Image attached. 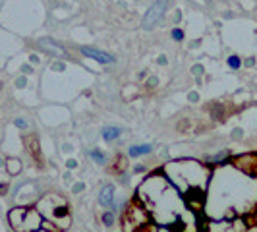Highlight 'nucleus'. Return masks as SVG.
Masks as SVG:
<instances>
[{"label": "nucleus", "instance_id": "nucleus-1", "mask_svg": "<svg viewBox=\"0 0 257 232\" xmlns=\"http://www.w3.org/2000/svg\"><path fill=\"white\" fill-rule=\"evenodd\" d=\"M209 174H211L209 168L197 161H178V163H170L165 167V176L174 188H178L184 193L205 190Z\"/></svg>", "mask_w": 257, "mask_h": 232}, {"label": "nucleus", "instance_id": "nucleus-2", "mask_svg": "<svg viewBox=\"0 0 257 232\" xmlns=\"http://www.w3.org/2000/svg\"><path fill=\"white\" fill-rule=\"evenodd\" d=\"M170 188H172V184H170V180H168L165 174H151V176H147L140 184V188H138V199L143 201L147 207L157 205L167 195V192Z\"/></svg>", "mask_w": 257, "mask_h": 232}, {"label": "nucleus", "instance_id": "nucleus-3", "mask_svg": "<svg viewBox=\"0 0 257 232\" xmlns=\"http://www.w3.org/2000/svg\"><path fill=\"white\" fill-rule=\"evenodd\" d=\"M170 4H172V0H155L153 4L149 6V10L145 12L142 20V27L145 31H151L155 27L159 26L163 20H165V16L167 12L170 10Z\"/></svg>", "mask_w": 257, "mask_h": 232}, {"label": "nucleus", "instance_id": "nucleus-4", "mask_svg": "<svg viewBox=\"0 0 257 232\" xmlns=\"http://www.w3.org/2000/svg\"><path fill=\"white\" fill-rule=\"evenodd\" d=\"M234 168H238L240 172H244L247 176L257 178V155L255 153H245L240 157H234L230 163Z\"/></svg>", "mask_w": 257, "mask_h": 232}, {"label": "nucleus", "instance_id": "nucleus-5", "mask_svg": "<svg viewBox=\"0 0 257 232\" xmlns=\"http://www.w3.org/2000/svg\"><path fill=\"white\" fill-rule=\"evenodd\" d=\"M79 52L85 56V58H91V60H95V62H99V64H114L116 58L114 54H110V52L103 51V49H97V47H91V45H81L79 47Z\"/></svg>", "mask_w": 257, "mask_h": 232}, {"label": "nucleus", "instance_id": "nucleus-6", "mask_svg": "<svg viewBox=\"0 0 257 232\" xmlns=\"http://www.w3.org/2000/svg\"><path fill=\"white\" fill-rule=\"evenodd\" d=\"M37 47L43 52H47V54L54 56V58H66V56H68V51H66V47H64V45H60L56 39H51V37L39 39Z\"/></svg>", "mask_w": 257, "mask_h": 232}, {"label": "nucleus", "instance_id": "nucleus-7", "mask_svg": "<svg viewBox=\"0 0 257 232\" xmlns=\"http://www.w3.org/2000/svg\"><path fill=\"white\" fill-rule=\"evenodd\" d=\"M43 222H45V217L41 215V211H39L37 207L35 209H27V215H26V220H24V224H22V232H37L39 228H43Z\"/></svg>", "mask_w": 257, "mask_h": 232}, {"label": "nucleus", "instance_id": "nucleus-8", "mask_svg": "<svg viewBox=\"0 0 257 232\" xmlns=\"http://www.w3.org/2000/svg\"><path fill=\"white\" fill-rule=\"evenodd\" d=\"M116 186L112 182H106L103 188H101V192H99V197H97V201H99V205L101 207H106V209H110V207L114 205L116 201Z\"/></svg>", "mask_w": 257, "mask_h": 232}, {"label": "nucleus", "instance_id": "nucleus-9", "mask_svg": "<svg viewBox=\"0 0 257 232\" xmlns=\"http://www.w3.org/2000/svg\"><path fill=\"white\" fill-rule=\"evenodd\" d=\"M27 209H29V207H14V209H10V213H8V222H10V226H12L16 232H22V224H24V220H26Z\"/></svg>", "mask_w": 257, "mask_h": 232}, {"label": "nucleus", "instance_id": "nucleus-10", "mask_svg": "<svg viewBox=\"0 0 257 232\" xmlns=\"http://www.w3.org/2000/svg\"><path fill=\"white\" fill-rule=\"evenodd\" d=\"M155 151L153 143H134L128 147V157L130 159H138V157H145Z\"/></svg>", "mask_w": 257, "mask_h": 232}, {"label": "nucleus", "instance_id": "nucleus-11", "mask_svg": "<svg viewBox=\"0 0 257 232\" xmlns=\"http://www.w3.org/2000/svg\"><path fill=\"white\" fill-rule=\"evenodd\" d=\"M230 151H219L215 155H207L205 157V165L209 167H222V165H228V159H230Z\"/></svg>", "mask_w": 257, "mask_h": 232}, {"label": "nucleus", "instance_id": "nucleus-12", "mask_svg": "<svg viewBox=\"0 0 257 232\" xmlns=\"http://www.w3.org/2000/svg\"><path fill=\"white\" fill-rule=\"evenodd\" d=\"M101 136H103L104 142H116V140H120L122 136H124V130L120 128V126H104L101 130Z\"/></svg>", "mask_w": 257, "mask_h": 232}, {"label": "nucleus", "instance_id": "nucleus-13", "mask_svg": "<svg viewBox=\"0 0 257 232\" xmlns=\"http://www.w3.org/2000/svg\"><path fill=\"white\" fill-rule=\"evenodd\" d=\"M22 168H24L22 161H20V159H14V157L6 159V163H4V170H6L10 176H18V174L22 172Z\"/></svg>", "mask_w": 257, "mask_h": 232}, {"label": "nucleus", "instance_id": "nucleus-14", "mask_svg": "<svg viewBox=\"0 0 257 232\" xmlns=\"http://www.w3.org/2000/svg\"><path fill=\"white\" fill-rule=\"evenodd\" d=\"M89 157L93 159V163H95V165H99V167H104V165L108 163L106 153H104L103 149H99V147H93V149L89 151Z\"/></svg>", "mask_w": 257, "mask_h": 232}, {"label": "nucleus", "instance_id": "nucleus-15", "mask_svg": "<svg viewBox=\"0 0 257 232\" xmlns=\"http://www.w3.org/2000/svg\"><path fill=\"white\" fill-rule=\"evenodd\" d=\"M101 222H103L104 226H112L116 222V213L112 209H106L103 215H101Z\"/></svg>", "mask_w": 257, "mask_h": 232}, {"label": "nucleus", "instance_id": "nucleus-16", "mask_svg": "<svg viewBox=\"0 0 257 232\" xmlns=\"http://www.w3.org/2000/svg\"><path fill=\"white\" fill-rule=\"evenodd\" d=\"M226 64H228L230 70H240V68L244 66V60H242L238 54H230V56L226 58Z\"/></svg>", "mask_w": 257, "mask_h": 232}, {"label": "nucleus", "instance_id": "nucleus-17", "mask_svg": "<svg viewBox=\"0 0 257 232\" xmlns=\"http://www.w3.org/2000/svg\"><path fill=\"white\" fill-rule=\"evenodd\" d=\"M170 37H172V41H176V43H182L184 37H186V33H184V29H180V27H172L170 29Z\"/></svg>", "mask_w": 257, "mask_h": 232}, {"label": "nucleus", "instance_id": "nucleus-18", "mask_svg": "<svg viewBox=\"0 0 257 232\" xmlns=\"http://www.w3.org/2000/svg\"><path fill=\"white\" fill-rule=\"evenodd\" d=\"M14 126L20 130H27L29 128V122H27L26 118H22V116H16V118H14Z\"/></svg>", "mask_w": 257, "mask_h": 232}, {"label": "nucleus", "instance_id": "nucleus-19", "mask_svg": "<svg viewBox=\"0 0 257 232\" xmlns=\"http://www.w3.org/2000/svg\"><path fill=\"white\" fill-rule=\"evenodd\" d=\"M192 74L195 77H201L203 74H205V68H203V64H193L192 66Z\"/></svg>", "mask_w": 257, "mask_h": 232}, {"label": "nucleus", "instance_id": "nucleus-20", "mask_svg": "<svg viewBox=\"0 0 257 232\" xmlns=\"http://www.w3.org/2000/svg\"><path fill=\"white\" fill-rule=\"evenodd\" d=\"M26 85H27V76H26V74H22V76L16 77V87H18V89H24Z\"/></svg>", "mask_w": 257, "mask_h": 232}, {"label": "nucleus", "instance_id": "nucleus-21", "mask_svg": "<svg viewBox=\"0 0 257 232\" xmlns=\"http://www.w3.org/2000/svg\"><path fill=\"white\" fill-rule=\"evenodd\" d=\"M145 85H147L149 89L157 87V85H159V77H157V76H149L147 79H145Z\"/></svg>", "mask_w": 257, "mask_h": 232}, {"label": "nucleus", "instance_id": "nucleus-22", "mask_svg": "<svg viewBox=\"0 0 257 232\" xmlns=\"http://www.w3.org/2000/svg\"><path fill=\"white\" fill-rule=\"evenodd\" d=\"M20 70H22V74L31 76V74H33V64H31V62H26V64H22V68H20Z\"/></svg>", "mask_w": 257, "mask_h": 232}, {"label": "nucleus", "instance_id": "nucleus-23", "mask_svg": "<svg viewBox=\"0 0 257 232\" xmlns=\"http://www.w3.org/2000/svg\"><path fill=\"white\" fill-rule=\"evenodd\" d=\"M72 192H74V193H81V192H85V184H83V182H76V184L72 186Z\"/></svg>", "mask_w": 257, "mask_h": 232}, {"label": "nucleus", "instance_id": "nucleus-24", "mask_svg": "<svg viewBox=\"0 0 257 232\" xmlns=\"http://www.w3.org/2000/svg\"><path fill=\"white\" fill-rule=\"evenodd\" d=\"M52 70H54V72H64V70H66V62H62V60H56V62L52 64Z\"/></svg>", "mask_w": 257, "mask_h": 232}, {"label": "nucleus", "instance_id": "nucleus-25", "mask_svg": "<svg viewBox=\"0 0 257 232\" xmlns=\"http://www.w3.org/2000/svg\"><path fill=\"white\" fill-rule=\"evenodd\" d=\"M170 22H172V24H180V22H182V12H180V10H174V14L170 16Z\"/></svg>", "mask_w": 257, "mask_h": 232}, {"label": "nucleus", "instance_id": "nucleus-26", "mask_svg": "<svg viewBox=\"0 0 257 232\" xmlns=\"http://www.w3.org/2000/svg\"><path fill=\"white\" fill-rule=\"evenodd\" d=\"M188 101L190 103H199V93L197 91H190L188 93Z\"/></svg>", "mask_w": 257, "mask_h": 232}, {"label": "nucleus", "instance_id": "nucleus-27", "mask_svg": "<svg viewBox=\"0 0 257 232\" xmlns=\"http://www.w3.org/2000/svg\"><path fill=\"white\" fill-rule=\"evenodd\" d=\"M244 138V130L242 128H236L232 132V140H242Z\"/></svg>", "mask_w": 257, "mask_h": 232}, {"label": "nucleus", "instance_id": "nucleus-28", "mask_svg": "<svg viewBox=\"0 0 257 232\" xmlns=\"http://www.w3.org/2000/svg\"><path fill=\"white\" fill-rule=\"evenodd\" d=\"M66 168H68V170H74V168H77L76 159H68V161H66Z\"/></svg>", "mask_w": 257, "mask_h": 232}, {"label": "nucleus", "instance_id": "nucleus-29", "mask_svg": "<svg viewBox=\"0 0 257 232\" xmlns=\"http://www.w3.org/2000/svg\"><path fill=\"white\" fill-rule=\"evenodd\" d=\"M244 66H245V68H253V66H255V58H253V56L245 58V60H244Z\"/></svg>", "mask_w": 257, "mask_h": 232}, {"label": "nucleus", "instance_id": "nucleus-30", "mask_svg": "<svg viewBox=\"0 0 257 232\" xmlns=\"http://www.w3.org/2000/svg\"><path fill=\"white\" fill-rule=\"evenodd\" d=\"M145 170H147L145 165H136V167H134V174H140V172H145Z\"/></svg>", "mask_w": 257, "mask_h": 232}, {"label": "nucleus", "instance_id": "nucleus-31", "mask_svg": "<svg viewBox=\"0 0 257 232\" xmlns=\"http://www.w3.org/2000/svg\"><path fill=\"white\" fill-rule=\"evenodd\" d=\"M157 64H159V66H167L168 64V58L165 56V54H163V56H159V58H157Z\"/></svg>", "mask_w": 257, "mask_h": 232}, {"label": "nucleus", "instance_id": "nucleus-32", "mask_svg": "<svg viewBox=\"0 0 257 232\" xmlns=\"http://www.w3.org/2000/svg\"><path fill=\"white\" fill-rule=\"evenodd\" d=\"M29 62H31V64H33V66H37L39 62H41V60H39V56H37V54H29Z\"/></svg>", "mask_w": 257, "mask_h": 232}, {"label": "nucleus", "instance_id": "nucleus-33", "mask_svg": "<svg viewBox=\"0 0 257 232\" xmlns=\"http://www.w3.org/2000/svg\"><path fill=\"white\" fill-rule=\"evenodd\" d=\"M147 77H149V72H147V70H143V72H140V74H138V79H147Z\"/></svg>", "mask_w": 257, "mask_h": 232}, {"label": "nucleus", "instance_id": "nucleus-34", "mask_svg": "<svg viewBox=\"0 0 257 232\" xmlns=\"http://www.w3.org/2000/svg\"><path fill=\"white\" fill-rule=\"evenodd\" d=\"M64 180H66V182H70V180H72V174H70V170H68V172H66V174H64Z\"/></svg>", "mask_w": 257, "mask_h": 232}, {"label": "nucleus", "instance_id": "nucleus-35", "mask_svg": "<svg viewBox=\"0 0 257 232\" xmlns=\"http://www.w3.org/2000/svg\"><path fill=\"white\" fill-rule=\"evenodd\" d=\"M199 43H201V41H193L190 47H192V49H195V47H199Z\"/></svg>", "mask_w": 257, "mask_h": 232}, {"label": "nucleus", "instance_id": "nucleus-36", "mask_svg": "<svg viewBox=\"0 0 257 232\" xmlns=\"http://www.w3.org/2000/svg\"><path fill=\"white\" fill-rule=\"evenodd\" d=\"M37 232H52V230H47V228H39Z\"/></svg>", "mask_w": 257, "mask_h": 232}]
</instances>
